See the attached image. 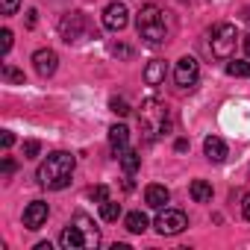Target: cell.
Returning <instances> with one entry per match:
<instances>
[{
	"label": "cell",
	"instance_id": "cell-1",
	"mask_svg": "<svg viewBox=\"0 0 250 250\" xmlns=\"http://www.w3.org/2000/svg\"><path fill=\"white\" fill-rule=\"evenodd\" d=\"M74 168H77V156L68 153V150H53L36 171V180L42 188H50V191H62L71 186V177H74Z\"/></svg>",
	"mask_w": 250,
	"mask_h": 250
},
{
	"label": "cell",
	"instance_id": "cell-2",
	"mask_svg": "<svg viewBox=\"0 0 250 250\" xmlns=\"http://www.w3.org/2000/svg\"><path fill=\"white\" fill-rule=\"evenodd\" d=\"M136 30L147 44H165L171 36V15L159 3H145L136 15Z\"/></svg>",
	"mask_w": 250,
	"mask_h": 250
},
{
	"label": "cell",
	"instance_id": "cell-3",
	"mask_svg": "<svg viewBox=\"0 0 250 250\" xmlns=\"http://www.w3.org/2000/svg\"><path fill=\"white\" fill-rule=\"evenodd\" d=\"M139 124H142V130L147 133V139L153 142L156 136H162L165 130H168V109H165V103H159V100H145L142 103V112H139Z\"/></svg>",
	"mask_w": 250,
	"mask_h": 250
},
{
	"label": "cell",
	"instance_id": "cell-4",
	"mask_svg": "<svg viewBox=\"0 0 250 250\" xmlns=\"http://www.w3.org/2000/svg\"><path fill=\"white\" fill-rule=\"evenodd\" d=\"M59 33L68 44H80L85 39H97V30L91 27L88 15L85 12H68L62 21H59Z\"/></svg>",
	"mask_w": 250,
	"mask_h": 250
},
{
	"label": "cell",
	"instance_id": "cell-5",
	"mask_svg": "<svg viewBox=\"0 0 250 250\" xmlns=\"http://www.w3.org/2000/svg\"><path fill=\"white\" fill-rule=\"evenodd\" d=\"M235 44H238V30H235L232 24H218V27L212 30V42H209L212 56H218V59H232Z\"/></svg>",
	"mask_w": 250,
	"mask_h": 250
},
{
	"label": "cell",
	"instance_id": "cell-6",
	"mask_svg": "<svg viewBox=\"0 0 250 250\" xmlns=\"http://www.w3.org/2000/svg\"><path fill=\"white\" fill-rule=\"evenodd\" d=\"M153 227H156L159 235H180V232L188 227V218H186L183 209H168V206H165V209H159Z\"/></svg>",
	"mask_w": 250,
	"mask_h": 250
},
{
	"label": "cell",
	"instance_id": "cell-7",
	"mask_svg": "<svg viewBox=\"0 0 250 250\" xmlns=\"http://www.w3.org/2000/svg\"><path fill=\"white\" fill-rule=\"evenodd\" d=\"M197 77H200V65L194 56H180L177 59V68H174V80L180 88H191L197 85Z\"/></svg>",
	"mask_w": 250,
	"mask_h": 250
},
{
	"label": "cell",
	"instance_id": "cell-8",
	"mask_svg": "<svg viewBox=\"0 0 250 250\" xmlns=\"http://www.w3.org/2000/svg\"><path fill=\"white\" fill-rule=\"evenodd\" d=\"M127 24H130V12H127V6H124L121 0H115V3H109V6L103 9V27H106V30L121 33Z\"/></svg>",
	"mask_w": 250,
	"mask_h": 250
},
{
	"label": "cell",
	"instance_id": "cell-9",
	"mask_svg": "<svg viewBox=\"0 0 250 250\" xmlns=\"http://www.w3.org/2000/svg\"><path fill=\"white\" fill-rule=\"evenodd\" d=\"M33 65H36V74L47 80V77H53V74H56L59 56H56V50H50V47H42V50H36V53H33Z\"/></svg>",
	"mask_w": 250,
	"mask_h": 250
},
{
	"label": "cell",
	"instance_id": "cell-10",
	"mask_svg": "<svg viewBox=\"0 0 250 250\" xmlns=\"http://www.w3.org/2000/svg\"><path fill=\"white\" fill-rule=\"evenodd\" d=\"M59 244H62L65 250H80V247H88V235H85V229H83L77 221H71V224L62 229Z\"/></svg>",
	"mask_w": 250,
	"mask_h": 250
},
{
	"label": "cell",
	"instance_id": "cell-11",
	"mask_svg": "<svg viewBox=\"0 0 250 250\" xmlns=\"http://www.w3.org/2000/svg\"><path fill=\"white\" fill-rule=\"evenodd\" d=\"M47 215H50V206H47L44 200H33V203L24 209V227H27V229H42L44 221H47Z\"/></svg>",
	"mask_w": 250,
	"mask_h": 250
},
{
	"label": "cell",
	"instance_id": "cell-12",
	"mask_svg": "<svg viewBox=\"0 0 250 250\" xmlns=\"http://www.w3.org/2000/svg\"><path fill=\"white\" fill-rule=\"evenodd\" d=\"M168 200H171V191H168L165 186L153 183V186H147V188H145V203H147L150 209H165V206H168Z\"/></svg>",
	"mask_w": 250,
	"mask_h": 250
},
{
	"label": "cell",
	"instance_id": "cell-13",
	"mask_svg": "<svg viewBox=\"0 0 250 250\" xmlns=\"http://www.w3.org/2000/svg\"><path fill=\"white\" fill-rule=\"evenodd\" d=\"M127 142H130V130L124 127V124H115V127L109 130V147L115 156H121L124 150H127Z\"/></svg>",
	"mask_w": 250,
	"mask_h": 250
},
{
	"label": "cell",
	"instance_id": "cell-14",
	"mask_svg": "<svg viewBox=\"0 0 250 250\" xmlns=\"http://www.w3.org/2000/svg\"><path fill=\"white\" fill-rule=\"evenodd\" d=\"M165 77H168V65H165V59H153V62H147V68H145V83H147V85H162Z\"/></svg>",
	"mask_w": 250,
	"mask_h": 250
},
{
	"label": "cell",
	"instance_id": "cell-15",
	"mask_svg": "<svg viewBox=\"0 0 250 250\" xmlns=\"http://www.w3.org/2000/svg\"><path fill=\"white\" fill-rule=\"evenodd\" d=\"M203 153H206L209 162H224V159H227V145H224L218 136H209V139L203 142Z\"/></svg>",
	"mask_w": 250,
	"mask_h": 250
},
{
	"label": "cell",
	"instance_id": "cell-16",
	"mask_svg": "<svg viewBox=\"0 0 250 250\" xmlns=\"http://www.w3.org/2000/svg\"><path fill=\"white\" fill-rule=\"evenodd\" d=\"M71 221H77L83 229H85V235H88V247H97L100 244V232H97V227H94V221L88 218V215H83V212H77Z\"/></svg>",
	"mask_w": 250,
	"mask_h": 250
},
{
	"label": "cell",
	"instance_id": "cell-17",
	"mask_svg": "<svg viewBox=\"0 0 250 250\" xmlns=\"http://www.w3.org/2000/svg\"><path fill=\"white\" fill-rule=\"evenodd\" d=\"M118 159H121V168H124V174H127V177H133L139 171V165H142V153L139 150H130V147L124 150Z\"/></svg>",
	"mask_w": 250,
	"mask_h": 250
},
{
	"label": "cell",
	"instance_id": "cell-18",
	"mask_svg": "<svg viewBox=\"0 0 250 250\" xmlns=\"http://www.w3.org/2000/svg\"><path fill=\"white\" fill-rule=\"evenodd\" d=\"M124 224H127V229H130V232H136V235H139V232H145V229L150 227V221H147V215H145L142 209L130 212L127 218H124Z\"/></svg>",
	"mask_w": 250,
	"mask_h": 250
},
{
	"label": "cell",
	"instance_id": "cell-19",
	"mask_svg": "<svg viewBox=\"0 0 250 250\" xmlns=\"http://www.w3.org/2000/svg\"><path fill=\"white\" fill-rule=\"evenodd\" d=\"M191 197H194V203H209L212 200V186L206 180H194L191 183Z\"/></svg>",
	"mask_w": 250,
	"mask_h": 250
},
{
	"label": "cell",
	"instance_id": "cell-20",
	"mask_svg": "<svg viewBox=\"0 0 250 250\" xmlns=\"http://www.w3.org/2000/svg\"><path fill=\"white\" fill-rule=\"evenodd\" d=\"M227 74H229V77H241V80H250V62L232 59V62H227Z\"/></svg>",
	"mask_w": 250,
	"mask_h": 250
},
{
	"label": "cell",
	"instance_id": "cell-21",
	"mask_svg": "<svg viewBox=\"0 0 250 250\" xmlns=\"http://www.w3.org/2000/svg\"><path fill=\"white\" fill-rule=\"evenodd\" d=\"M100 218H103V221H118V218H121V203L103 200V203H100Z\"/></svg>",
	"mask_w": 250,
	"mask_h": 250
},
{
	"label": "cell",
	"instance_id": "cell-22",
	"mask_svg": "<svg viewBox=\"0 0 250 250\" xmlns=\"http://www.w3.org/2000/svg\"><path fill=\"white\" fill-rule=\"evenodd\" d=\"M3 80H6V83H15V85H24V71L12 68V65L6 62V65H3Z\"/></svg>",
	"mask_w": 250,
	"mask_h": 250
},
{
	"label": "cell",
	"instance_id": "cell-23",
	"mask_svg": "<svg viewBox=\"0 0 250 250\" xmlns=\"http://www.w3.org/2000/svg\"><path fill=\"white\" fill-rule=\"evenodd\" d=\"M109 109H112L115 115H121V118H127V115H130V103L124 100V97H112V100H109Z\"/></svg>",
	"mask_w": 250,
	"mask_h": 250
},
{
	"label": "cell",
	"instance_id": "cell-24",
	"mask_svg": "<svg viewBox=\"0 0 250 250\" xmlns=\"http://www.w3.org/2000/svg\"><path fill=\"white\" fill-rule=\"evenodd\" d=\"M88 197L94 203H103V200H109V188L106 186H94V188H88Z\"/></svg>",
	"mask_w": 250,
	"mask_h": 250
},
{
	"label": "cell",
	"instance_id": "cell-25",
	"mask_svg": "<svg viewBox=\"0 0 250 250\" xmlns=\"http://www.w3.org/2000/svg\"><path fill=\"white\" fill-rule=\"evenodd\" d=\"M39 150H42V145H39V142H24V159H36V156H39Z\"/></svg>",
	"mask_w": 250,
	"mask_h": 250
},
{
	"label": "cell",
	"instance_id": "cell-26",
	"mask_svg": "<svg viewBox=\"0 0 250 250\" xmlns=\"http://www.w3.org/2000/svg\"><path fill=\"white\" fill-rule=\"evenodd\" d=\"M18 6H21V0H3V3H0V9H3V15L9 18V15H15L18 12Z\"/></svg>",
	"mask_w": 250,
	"mask_h": 250
},
{
	"label": "cell",
	"instance_id": "cell-27",
	"mask_svg": "<svg viewBox=\"0 0 250 250\" xmlns=\"http://www.w3.org/2000/svg\"><path fill=\"white\" fill-rule=\"evenodd\" d=\"M0 39H3V44H0V47H3V56L12 50V30H3V33H0Z\"/></svg>",
	"mask_w": 250,
	"mask_h": 250
},
{
	"label": "cell",
	"instance_id": "cell-28",
	"mask_svg": "<svg viewBox=\"0 0 250 250\" xmlns=\"http://www.w3.org/2000/svg\"><path fill=\"white\" fill-rule=\"evenodd\" d=\"M241 215L250 221V194H244V200H241Z\"/></svg>",
	"mask_w": 250,
	"mask_h": 250
},
{
	"label": "cell",
	"instance_id": "cell-29",
	"mask_svg": "<svg viewBox=\"0 0 250 250\" xmlns=\"http://www.w3.org/2000/svg\"><path fill=\"white\" fill-rule=\"evenodd\" d=\"M36 15H39L36 9H30V12H27V27H36Z\"/></svg>",
	"mask_w": 250,
	"mask_h": 250
},
{
	"label": "cell",
	"instance_id": "cell-30",
	"mask_svg": "<svg viewBox=\"0 0 250 250\" xmlns=\"http://www.w3.org/2000/svg\"><path fill=\"white\" fill-rule=\"evenodd\" d=\"M15 145V136L12 133H3V147H12Z\"/></svg>",
	"mask_w": 250,
	"mask_h": 250
},
{
	"label": "cell",
	"instance_id": "cell-31",
	"mask_svg": "<svg viewBox=\"0 0 250 250\" xmlns=\"http://www.w3.org/2000/svg\"><path fill=\"white\" fill-rule=\"evenodd\" d=\"M15 171V162L12 159H3V174H12Z\"/></svg>",
	"mask_w": 250,
	"mask_h": 250
},
{
	"label": "cell",
	"instance_id": "cell-32",
	"mask_svg": "<svg viewBox=\"0 0 250 250\" xmlns=\"http://www.w3.org/2000/svg\"><path fill=\"white\" fill-rule=\"evenodd\" d=\"M244 50H247V59H250V36L244 39Z\"/></svg>",
	"mask_w": 250,
	"mask_h": 250
}]
</instances>
